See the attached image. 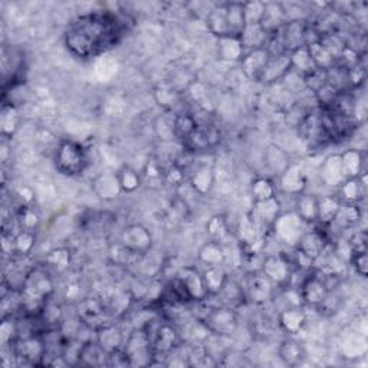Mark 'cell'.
<instances>
[{"instance_id":"6da1fadb","label":"cell","mask_w":368,"mask_h":368,"mask_svg":"<svg viewBox=\"0 0 368 368\" xmlns=\"http://www.w3.org/2000/svg\"><path fill=\"white\" fill-rule=\"evenodd\" d=\"M127 30L126 22L111 10H95L73 18L65 27L67 49L76 58H95L113 49Z\"/></svg>"},{"instance_id":"7a4b0ae2","label":"cell","mask_w":368,"mask_h":368,"mask_svg":"<svg viewBox=\"0 0 368 368\" xmlns=\"http://www.w3.org/2000/svg\"><path fill=\"white\" fill-rule=\"evenodd\" d=\"M21 297L23 311L29 317H38L43 305L49 301L54 294V279L46 268L30 269L21 286Z\"/></svg>"},{"instance_id":"3957f363","label":"cell","mask_w":368,"mask_h":368,"mask_svg":"<svg viewBox=\"0 0 368 368\" xmlns=\"http://www.w3.org/2000/svg\"><path fill=\"white\" fill-rule=\"evenodd\" d=\"M55 167L56 170L67 177H76L85 172L88 165V154L82 144L62 140L55 151Z\"/></svg>"},{"instance_id":"277c9868","label":"cell","mask_w":368,"mask_h":368,"mask_svg":"<svg viewBox=\"0 0 368 368\" xmlns=\"http://www.w3.org/2000/svg\"><path fill=\"white\" fill-rule=\"evenodd\" d=\"M128 354L133 367L134 365H150L151 360L154 358V351L148 336V332L144 327L135 328L126 338L124 347Z\"/></svg>"},{"instance_id":"5b68a950","label":"cell","mask_w":368,"mask_h":368,"mask_svg":"<svg viewBox=\"0 0 368 368\" xmlns=\"http://www.w3.org/2000/svg\"><path fill=\"white\" fill-rule=\"evenodd\" d=\"M25 68V55L16 46L2 48V80L3 89L22 84L21 75Z\"/></svg>"},{"instance_id":"8992f818","label":"cell","mask_w":368,"mask_h":368,"mask_svg":"<svg viewBox=\"0 0 368 368\" xmlns=\"http://www.w3.org/2000/svg\"><path fill=\"white\" fill-rule=\"evenodd\" d=\"M281 42L284 52H292L302 46L310 45L312 42L311 39V26L302 19H295L286 22L281 29Z\"/></svg>"},{"instance_id":"52a82bcc","label":"cell","mask_w":368,"mask_h":368,"mask_svg":"<svg viewBox=\"0 0 368 368\" xmlns=\"http://www.w3.org/2000/svg\"><path fill=\"white\" fill-rule=\"evenodd\" d=\"M202 322L210 334L229 336L236 331L238 317L233 310L227 308V306H219V308L210 310L202 318Z\"/></svg>"},{"instance_id":"ba28073f","label":"cell","mask_w":368,"mask_h":368,"mask_svg":"<svg viewBox=\"0 0 368 368\" xmlns=\"http://www.w3.org/2000/svg\"><path fill=\"white\" fill-rule=\"evenodd\" d=\"M220 143V133L216 127L210 124H200L198 122L197 128L183 141L184 150L196 152V151H205L209 148L216 147Z\"/></svg>"},{"instance_id":"9c48e42d","label":"cell","mask_w":368,"mask_h":368,"mask_svg":"<svg viewBox=\"0 0 368 368\" xmlns=\"http://www.w3.org/2000/svg\"><path fill=\"white\" fill-rule=\"evenodd\" d=\"M119 242L124 244L127 249L137 255L147 253L152 246V238L150 230L143 225H130L122 230Z\"/></svg>"},{"instance_id":"30bf717a","label":"cell","mask_w":368,"mask_h":368,"mask_svg":"<svg viewBox=\"0 0 368 368\" xmlns=\"http://www.w3.org/2000/svg\"><path fill=\"white\" fill-rule=\"evenodd\" d=\"M292 72V65H290V56L289 52L281 54H272L266 67L264 68L262 73L259 75L257 81L265 85H272L285 80Z\"/></svg>"},{"instance_id":"8fae6325","label":"cell","mask_w":368,"mask_h":368,"mask_svg":"<svg viewBox=\"0 0 368 368\" xmlns=\"http://www.w3.org/2000/svg\"><path fill=\"white\" fill-rule=\"evenodd\" d=\"M108 314L106 305L98 298H85L78 303V318L91 328L98 330L100 327L108 324L105 322V315Z\"/></svg>"},{"instance_id":"7c38bea8","label":"cell","mask_w":368,"mask_h":368,"mask_svg":"<svg viewBox=\"0 0 368 368\" xmlns=\"http://www.w3.org/2000/svg\"><path fill=\"white\" fill-rule=\"evenodd\" d=\"M251 216L255 220L259 232L265 229L273 227L275 222L281 216V202L278 197L269 198L265 202H255V207L251 211Z\"/></svg>"},{"instance_id":"4fadbf2b","label":"cell","mask_w":368,"mask_h":368,"mask_svg":"<svg viewBox=\"0 0 368 368\" xmlns=\"http://www.w3.org/2000/svg\"><path fill=\"white\" fill-rule=\"evenodd\" d=\"M330 240L327 235L321 230L315 229L311 232H306L301 236L299 242L297 243V249L301 251L305 256H308L310 259L314 260V264L318 260V257L325 252L328 248Z\"/></svg>"},{"instance_id":"5bb4252c","label":"cell","mask_w":368,"mask_h":368,"mask_svg":"<svg viewBox=\"0 0 368 368\" xmlns=\"http://www.w3.org/2000/svg\"><path fill=\"white\" fill-rule=\"evenodd\" d=\"M271 55L272 54L269 52V49L266 48V46H262V48H255V49L248 51L246 54H244L243 59L240 60L243 73L246 75L249 80L257 81L259 75L262 73L264 68L266 67Z\"/></svg>"},{"instance_id":"9a60e30c","label":"cell","mask_w":368,"mask_h":368,"mask_svg":"<svg viewBox=\"0 0 368 368\" xmlns=\"http://www.w3.org/2000/svg\"><path fill=\"white\" fill-rule=\"evenodd\" d=\"M299 290H301V297H302L303 303L315 306V308H318V306L325 301V298L331 292L317 272H314L310 278L306 279V282L301 286Z\"/></svg>"},{"instance_id":"2e32d148","label":"cell","mask_w":368,"mask_h":368,"mask_svg":"<svg viewBox=\"0 0 368 368\" xmlns=\"http://www.w3.org/2000/svg\"><path fill=\"white\" fill-rule=\"evenodd\" d=\"M92 192H94L101 200L105 202H110L119 197L122 190L119 186L117 173L105 172L98 174L94 180H92Z\"/></svg>"},{"instance_id":"e0dca14e","label":"cell","mask_w":368,"mask_h":368,"mask_svg":"<svg viewBox=\"0 0 368 368\" xmlns=\"http://www.w3.org/2000/svg\"><path fill=\"white\" fill-rule=\"evenodd\" d=\"M279 186L284 193L289 196H298L305 192L306 177L302 168L297 164H289L286 170L279 176Z\"/></svg>"},{"instance_id":"ac0fdd59","label":"cell","mask_w":368,"mask_h":368,"mask_svg":"<svg viewBox=\"0 0 368 368\" xmlns=\"http://www.w3.org/2000/svg\"><path fill=\"white\" fill-rule=\"evenodd\" d=\"M179 278L186 285L187 292L192 301H203L209 297L207 288L203 281V275L194 268H183L179 273Z\"/></svg>"},{"instance_id":"d6986e66","label":"cell","mask_w":368,"mask_h":368,"mask_svg":"<svg viewBox=\"0 0 368 368\" xmlns=\"http://www.w3.org/2000/svg\"><path fill=\"white\" fill-rule=\"evenodd\" d=\"M365 173L356 179H345L338 187V200L341 205H358L365 194Z\"/></svg>"},{"instance_id":"ffe728a7","label":"cell","mask_w":368,"mask_h":368,"mask_svg":"<svg viewBox=\"0 0 368 368\" xmlns=\"http://www.w3.org/2000/svg\"><path fill=\"white\" fill-rule=\"evenodd\" d=\"M272 282L266 278L264 273H255L252 275L249 281L242 286V292L246 294V297L256 302V303H262L268 301L272 295Z\"/></svg>"},{"instance_id":"44dd1931","label":"cell","mask_w":368,"mask_h":368,"mask_svg":"<svg viewBox=\"0 0 368 368\" xmlns=\"http://www.w3.org/2000/svg\"><path fill=\"white\" fill-rule=\"evenodd\" d=\"M262 273L272 284H286L289 273H290V265L284 256H266L262 265Z\"/></svg>"},{"instance_id":"7402d4cb","label":"cell","mask_w":368,"mask_h":368,"mask_svg":"<svg viewBox=\"0 0 368 368\" xmlns=\"http://www.w3.org/2000/svg\"><path fill=\"white\" fill-rule=\"evenodd\" d=\"M95 341L101 345V348L108 354V352L122 348L126 343V336L122 330L114 324H105L100 327L95 332Z\"/></svg>"},{"instance_id":"603a6c76","label":"cell","mask_w":368,"mask_h":368,"mask_svg":"<svg viewBox=\"0 0 368 368\" xmlns=\"http://www.w3.org/2000/svg\"><path fill=\"white\" fill-rule=\"evenodd\" d=\"M286 23V12L281 3H265L262 18L259 21V26L268 35L279 30Z\"/></svg>"},{"instance_id":"cb8c5ba5","label":"cell","mask_w":368,"mask_h":368,"mask_svg":"<svg viewBox=\"0 0 368 368\" xmlns=\"http://www.w3.org/2000/svg\"><path fill=\"white\" fill-rule=\"evenodd\" d=\"M321 181L330 187H338L340 184L345 180L341 168V159L340 154H334L325 159L322 163L319 170Z\"/></svg>"},{"instance_id":"d4e9b609","label":"cell","mask_w":368,"mask_h":368,"mask_svg":"<svg viewBox=\"0 0 368 368\" xmlns=\"http://www.w3.org/2000/svg\"><path fill=\"white\" fill-rule=\"evenodd\" d=\"M21 126V113L18 106L10 102H3L2 111H0V133L5 140L12 138Z\"/></svg>"},{"instance_id":"484cf974","label":"cell","mask_w":368,"mask_h":368,"mask_svg":"<svg viewBox=\"0 0 368 368\" xmlns=\"http://www.w3.org/2000/svg\"><path fill=\"white\" fill-rule=\"evenodd\" d=\"M279 324L288 334H299L306 324V315L301 306H288L279 315Z\"/></svg>"},{"instance_id":"4316f807","label":"cell","mask_w":368,"mask_h":368,"mask_svg":"<svg viewBox=\"0 0 368 368\" xmlns=\"http://www.w3.org/2000/svg\"><path fill=\"white\" fill-rule=\"evenodd\" d=\"M214 181H216V176H214L213 168L209 165H200L190 177V187L196 194L206 196L211 192Z\"/></svg>"},{"instance_id":"83f0119b","label":"cell","mask_w":368,"mask_h":368,"mask_svg":"<svg viewBox=\"0 0 368 368\" xmlns=\"http://www.w3.org/2000/svg\"><path fill=\"white\" fill-rule=\"evenodd\" d=\"M344 179H356L364 174V157L356 148H349L340 154Z\"/></svg>"},{"instance_id":"f1b7e54d","label":"cell","mask_w":368,"mask_h":368,"mask_svg":"<svg viewBox=\"0 0 368 368\" xmlns=\"http://www.w3.org/2000/svg\"><path fill=\"white\" fill-rule=\"evenodd\" d=\"M106 357H108V354H106L94 338L84 343L78 364L85 367H102L106 365Z\"/></svg>"},{"instance_id":"f546056e","label":"cell","mask_w":368,"mask_h":368,"mask_svg":"<svg viewBox=\"0 0 368 368\" xmlns=\"http://www.w3.org/2000/svg\"><path fill=\"white\" fill-rule=\"evenodd\" d=\"M198 260H200L206 268L225 265L226 252H225L223 244L216 240H209L200 249H198Z\"/></svg>"},{"instance_id":"4dcf8cb0","label":"cell","mask_w":368,"mask_h":368,"mask_svg":"<svg viewBox=\"0 0 368 368\" xmlns=\"http://www.w3.org/2000/svg\"><path fill=\"white\" fill-rule=\"evenodd\" d=\"M295 213L303 223H314L318 216V197L314 194L301 193L297 196Z\"/></svg>"},{"instance_id":"1f68e13d","label":"cell","mask_w":368,"mask_h":368,"mask_svg":"<svg viewBox=\"0 0 368 368\" xmlns=\"http://www.w3.org/2000/svg\"><path fill=\"white\" fill-rule=\"evenodd\" d=\"M341 209V202L336 196H322L318 197V216L317 222L322 226H330Z\"/></svg>"},{"instance_id":"d6a6232c","label":"cell","mask_w":368,"mask_h":368,"mask_svg":"<svg viewBox=\"0 0 368 368\" xmlns=\"http://www.w3.org/2000/svg\"><path fill=\"white\" fill-rule=\"evenodd\" d=\"M246 49L240 38H220L218 39V55L223 60H242Z\"/></svg>"},{"instance_id":"836d02e7","label":"cell","mask_w":368,"mask_h":368,"mask_svg":"<svg viewBox=\"0 0 368 368\" xmlns=\"http://www.w3.org/2000/svg\"><path fill=\"white\" fill-rule=\"evenodd\" d=\"M202 275L209 295H218L229 279L227 271L225 269L223 265L207 266Z\"/></svg>"},{"instance_id":"e575fe53","label":"cell","mask_w":368,"mask_h":368,"mask_svg":"<svg viewBox=\"0 0 368 368\" xmlns=\"http://www.w3.org/2000/svg\"><path fill=\"white\" fill-rule=\"evenodd\" d=\"M279 357L286 365L295 367V365H299L303 361L305 351H303L302 345L298 341H295L292 338H288V340H284L281 343Z\"/></svg>"},{"instance_id":"d590c367","label":"cell","mask_w":368,"mask_h":368,"mask_svg":"<svg viewBox=\"0 0 368 368\" xmlns=\"http://www.w3.org/2000/svg\"><path fill=\"white\" fill-rule=\"evenodd\" d=\"M265 163L271 170V173L276 174L278 177L286 170V167L289 165L286 152L276 146L268 147V150L265 152Z\"/></svg>"},{"instance_id":"8d00e7d4","label":"cell","mask_w":368,"mask_h":368,"mask_svg":"<svg viewBox=\"0 0 368 368\" xmlns=\"http://www.w3.org/2000/svg\"><path fill=\"white\" fill-rule=\"evenodd\" d=\"M306 49H308L310 56H311L317 69L328 71L330 68H332L336 64V60L331 56V54L318 41L306 45Z\"/></svg>"},{"instance_id":"74e56055","label":"cell","mask_w":368,"mask_h":368,"mask_svg":"<svg viewBox=\"0 0 368 368\" xmlns=\"http://www.w3.org/2000/svg\"><path fill=\"white\" fill-rule=\"evenodd\" d=\"M122 193H134L141 186V174L130 165L121 167L117 172Z\"/></svg>"},{"instance_id":"f35d334b","label":"cell","mask_w":368,"mask_h":368,"mask_svg":"<svg viewBox=\"0 0 368 368\" xmlns=\"http://www.w3.org/2000/svg\"><path fill=\"white\" fill-rule=\"evenodd\" d=\"M289 56H290V65H292V71H297L302 76L317 69L310 56L308 49H306V46H302V48L289 52Z\"/></svg>"},{"instance_id":"ab89813d","label":"cell","mask_w":368,"mask_h":368,"mask_svg":"<svg viewBox=\"0 0 368 368\" xmlns=\"http://www.w3.org/2000/svg\"><path fill=\"white\" fill-rule=\"evenodd\" d=\"M361 218V211L358 205H341V209L336 214L335 220L331 225H338L341 230L354 227Z\"/></svg>"},{"instance_id":"60d3db41","label":"cell","mask_w":368,"mask_h":368,"mask_svg":"<svg viewBox=\"0 0 368 368\" xmlns=\"http://www.w3.org/2000/svg\"><path fill=\"white\" fill-rule=\"evenodd\" d=\"M236 235H238L239 242L244 244V246H249V244L255 243L259 239V229L255 220L252 219L251 213L246 214L244 218H242V220L239 222Z\"/></svg>"},{"instance_id":"b9f144b4","label":"cell","mask_w":368,"mask_h":368,"mask_svg":"<svg viewBox=\"0 0 368 368\" xmlns=\"http://www.w3.org/2000/svg\"><path fill=\"white\" fill-rule=\"evenodd\" d=\"M198 121L196 119L194 115L189 113H183L176 115L174 118V138L180 140L181 143L186 140L187 137L197 128Z\"/></svg>"},{"instance_id":"7bdbcfd3","label":"cell","mask_w":368,"mask_h":368,"mask_svg":"<svg viewBox=\"0 0 368 368\" xmlns=\"http://www.w3.org/2000/svg\"><path fill=\"white\" fill-rule=\"evenodd\" d=\"M318 42L324 46V48L331 54V56L338 60L341 58V55L345 51V39H343L340 35H336L334 32H324L319 34L318 36Z\"/></svg>"},{"instance_id":"ee69618b","label":"cell","mask_w":368,"mask_h":368,"mask_svg":"<svg viewBox=\"0 0 368 368\" xmlns=\"http://www.w3.org/2000/svg\"><path fill=\"white\" fill-rule=\"evenodd\" d=\"M252 194L255 202H265L276 197V186L266 177H257L252 183Z\"/></svg>"},{"instance_id":"f6af8a7d","label":"cell","mask_w":368,"mask_h":368,"mask_svg":"<svg viewBox=\"0 0 368 368\" xmlns=\"http://www.w3.org/2000/svg\"><path fill=\"white\" fill-rule=\"evenodd\" d=\"M18 226L19 230H27V232H35L39 225V214L30 205H22L18 211Z\"/></svg>"},{"instance_id":"bcb514c9","label":"cell","mask_w":368,"mask_h":368,"mask_svg":"<svg viewBox=\"0 0 368 368\" xmlns=\"http://www.w3.org/2000/svg\"><path fill=\"white\" fill-rule=\"evenodd\" d=\"M18 340V319H14L13 315H8L2 318L0 324V341L3 347L13 345Z\"/></svg>"},{"instance_id":"7dc6e473","label":"cell","mask_w":368,"mask_h":368,"mask_svg":"<svg viewBox=\"0 0 368 368\" xmlns=\"http://www.w3.org/2000/svg\"><path fill=\"white\" fill-rule=\"evenodd\" d=\"M45 264L49 269L62 272L65 269H68L69 264H71V255L68 249H55L52 252H49V255L46 256Z\"/></svg>"},{"instance_id":"c3c4849f","label":"cell","mask_w":368,"mask_h":368,"mask_svg":"<svg viewBox=\"0 0 368 368\" xmlns=\"http://www.w3.org/2000/svg\"><path fill=\"white\" fill-rule=\"evenodd\" d=\"M35 243H36L35 232L19 230V232L14 235V253L25 256L32 252V249L35 248Z\"/></svg>"},{"instance_id":"681fc988","label":"cell","mask_w":368,"mask_h":368,"mask_svg":"<svg viewBox=\"0 0 368 368\" xmlns=\"http://www.w3.org/2000/svg\"><path fill=\"white\" fill-rule=\"evenodd\" d=\"M206 229H207V233L210 235V240H216V242H220L229 236L230 230H229V225H227V220L223 218V216H213L207 225H206Z\"/></svg>"},{"instance_id":"f907efd6","label":"cell","mask_w":368,"mask_h":368,"mask_svg":"<svg viewBox=\"0 0 368 368\" xmlns=\"http://www.w3.org/2000/svg\"><path fill=\"white\" fill-rule=\"evenodd\" d=\"M135 297L130 292H118L110 302V305L106 306L108 308V312L113 314V315H122L126 314L128 310L131 303L134 302Z\"/></svg>"},{"instance_id":"816d5d0a","label":"cell","mask_w":368,"mask_h":368,"mask_svg":"<svg viewBox=\"0 0 368 368\" xmlns=\"http://www.w3.org/2000/svg\"><path fill=\"white\" fill-rule=\"evenodd\" d=\"M303 78V84L305 87L308 88L311 92H318L322 87L327 85V71H322V69H315L310 73H306L305 76H302Z\"/></svg>"},{"instance_id":"f5cc1de1","label":"cell","mask_w":368,"mask_h":368,"mask_svg":"<svg viewBox=\"0 0 368 368\" xmlns=\"http://www.w3.org/2000/svg\"><path fill=\"white\" fill-rule=\"evenodd\" d=\"M106 367H133V364L126 349L118 348L108 352V357H106Z\"/></svg>"},{"instance_id":"db71d44e","label":"cell","mask_w":368,"mask_h":368,"mask_svg":"<svg viewBox=\"0 0 368 368\" xmlns=\"http://www.w3.org/2000/svg\"><path fill=\"white\" fill-rule=\"evenodd\" d=\"M156 98L160 102V105L165 106V108H170L172 105H174L180 100V92L173 89V88H161V91L156 92Z\"/></svg>"},{"instance_id":"11a10c76","label":"cell","mask_w":368,"mask_h":368,"mask_svg":"<svg viewBox=\"0 0 368 368\" xmlns=\"http://www.w3.org/2000/svg\"><path fill=\"white\" fill-rule=\"evenodd\" d=\"M349 264L354 266L356 272L363 276V278H365L367 276V272H368V255H367V251L364 252H354L349 259Z\"/></svg>"},{"instance_id":"9f6ffc18","label":"cell","mask_w":368,"mask_h":368,"mask_svg":"<svg viewBox=\"0 0 368 368\" xmlns=\"http://www.w3.org/2000/svg\"><path fill=\"white\" fill-rule=\"evenodd\" d=\"M164 173L165 172L163 170V167L160 165V163L157 160H150L144 167L143 176L150 179V180H157V179L164 180Z\"/></svg>"},{"instance_id":"6f0895ef","label":"cell","mask_w":368,"mask_h":368,"mask_svg":"<svg viewBox=\"0 0 368 368\" xmlns=\"http://www.w3.org/2000/svg\"><path fill=\"white\" fill-rule=\"evenodd\" d=\"M184 180V168L174 164L170 170L164 173V181L168 184H174V186H181Z\"/></svg>"},{"instance_id":"680465c9","label":"cell","mask_w":368,"mask_h":368,"mask_svg":"<svg viewBox=\"0 0 368 368\" xmlns=\"http://www.w3.org/2000/svg\"><path fill=\"white\" fill-rule=\"evenodd\" d=\"M352 252H364L367 251V235L365 232H357L348 239Z\"/></svg>"}]
</instances>
